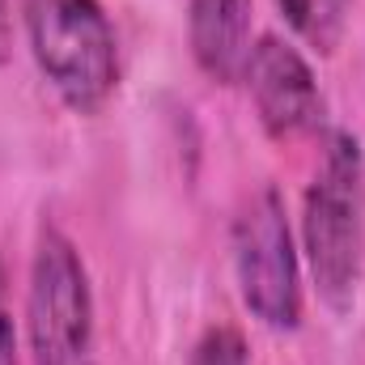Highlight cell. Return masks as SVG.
I'll return each instance as SVG.
<instances>
[{
	"label": "cell",
	"instance_id": "cell-1",
	"mask_svg": "<svg viewBox=\"0 0 365 365\" xmlns=\"http://www.w3.org/2000/svg\"><path fill=\"white\" fill-rule=\"evenodd\" d=\"M302 251L323 306L349 314L365 272V153L344 128L323 136L302 200Z\"/></svg>",
	"mask_w": 365,
	"mask_h": 365
},
{
	"label": "cell",
	"instance_id": "cell-2",
	"mask_svg": "<svg viewBox=\"0 0 365 365\" xmlns=\"http://www.w3.org/2000/svg\"><path fill=\"white\" fill-rule=\"evenodd\" d=\"M38 73L77 115H98L119 86V38L102 0H21Z\"/></svg>",
	"mask_w": 365,
	"mask_h": 365
},
{
	"label": "cell",
	"instance_id": "cell-3",
	"mask_svg": "<svg viewBox=\"0 0 365 365\" xmlns=\"http://www.w3.org/2000/svg\"><path fill=\"white\" fill-rule=\"evenodd\" d=\"M26 331L34 365H93V289L73 238L43 221L30 255Z\"/></svg>",
	"mask_w": 365,
	"mask_h": 365
},
{
	"label": "cell",
	"instance_id": "cell-4",
	"mask_svg": "<svg viewBox=\"0 0 365 365\" xmlns=\"http://www.w3.org/2000/svg\"><path fill=\"white\" fill-rule=\"evenodd\" d=\"M230 251L242 306L264 327L293 331L302 323V259L276 187H259L238 208L230 230Z\"/></svg>",
	"mask_w": 365,
	"mask_h": 365
},
{
	"label": "cell",
	"instance_id": "cell-5",
	"mask_svg": "<svg viewBox=\"0 0 365 365\" xmlns=\"http://www.w3.org/2000/svg\"><path fill=\"white\" fill-rule=\"evenodd\" d=\"M242 81H247L255 115L272 140H297L323 123V90L314 81L310 60L293 43L264 34L251 47Z\"/></svg>",
	"mask_w": 365,
	"mask_h": 365
},
{
	"label": "cell",
	"instance_id": "cell-6",
	"mask_svg": "<svg viewBox=\"0 0 365 365\" xmlns=\"http://www.w3.org/2000/svg\"><path fill=\"white\" fill-rule=\"evenodd\" d=\"M187 47L212 86H234L251 60V0H187Z\"/></svg>",
	"mask_w": 365,
	"mask_h": 365
},
{
	"label": "cell",
	"instance_id": "cell-7",
	"mask_svg": "<svg viewBox=\"0 0 365 365\" xmlns=\"http://www.w3.org/2000/svg\"><path fill=\"white\" fill-rule=\"evenodd\" d=\"M280 17L289 21V30L319 56H331L344 43V26H349V9L353 0H276Z\"/></svg>",
	"mask_w": 365,
	"mask_h": 365
},
{
	"label": "cell",
	"instance_id": "cell-8",
	"mask_svg": "<svg viewBox=\"0 0 365 365\" xmlns=\"http://www.w3.org/2000/svg\"><path fill=\"white\" fill-rule=\"evenodd\" d=\"M187 365H251V349H247V340H242L238 327L212 323V327L195 340Z\"/></svg>",
	"mask_w": 365,
	"mask_h": 365
},
{
	"label": "cell",
	"instance_id": "cell-9",
	"mask_svg": "<svg viewBox=\"0 0 365 365\" xmlns=\"http://www.w3.org/2000/svg\"><path fill=\"white\" fill-rule=\"evenodd\" d=\"M0 365H21L17 327H13V310H9V293H4V264H0Z\"/></svg>",
	"mask_w": 365,
	"mask_h": 365
},
{
	"label": "cell",
	"instance_id": "cell-10",
	"mask_svg": "<svg viewBox=\"0 0 365 365\" xmlns=\"http://www.w3.org/2000/svg\"><path fill=\"white\" fill-rule=\"evenodd\" d=\"M13 56V13H9V0H0V64Z\"/></svg>",
	"mask_w": 365,
	"mask_h": 365
}]
</instances>
